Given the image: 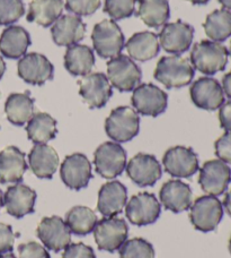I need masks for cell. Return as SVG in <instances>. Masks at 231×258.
I'll use <instances>...</instances> for the list:
<instances>
[{"label": "cell", "mask_w": 231, "mask_h": 258, "mask_svg": "<svg viewBox=\"0 0 231 258\" xmlns=\"http://www.w3.org/2000/svg\"><path fill=\"white\" fill-rule=\"evenodd\" d=\"M161 213V204L155 195L140 192L133 196L126 207L127 218L132 224L142 227L155 223Z\"/></svg>", "instance_id": "12"}, {"label": "cell", "mask_w": 231, "mask_h": 258, "mask_svg": "<svg viewBox=\"0 0 231 258\" xmlns=\"http://www.w3.org/2000/svg\"><path fill=\"white\" fill-rule=\"evenodd\" d=\"M79 94L90 109H100L113 95L112 85L103 73L88 74L78 81Z\"/></svg>", "instance_id": "10"}, {"label": "cell", "mask_w": 231, "mask_h": 258, "mask_svg": "<svg viewBox=\"0 0 231 258\" xmlns=\"http://www.w3.org/2000/svg\"><path fill=\"white\" fill-rule=\"evenodd\" d=\"M130 57L137 61L151 60L159 53L160 44L158 35L149 31L133 34L126 43Z\"/></svg>", "instance_id": "27"}, {"label": "cell", "mask_w": 231, "mask_h": 258, "mask_svg": "<svg viewBox=\"0 0 231 258\" xmlns=\"http://www.w3.org/2000/svg\"><path fill=\"white\" fill-rule=\"evenodd\" d=\"M66 223L72 233L87 236L94 231L97 224V215L87 206H75L66 215Z\"/></svg>", "instance_id": "34"}, {"label": "cell", "mask_w": 231, "mask_h": 258, "mask_svg": "<svg viewBox=\"0 0 231 258\" xmlns=\"http://www.w3.org/2000/svg\"><path fill=\"white\" fill-rule=\"evenodd\" d=\"M163 163L166 172L175 178H189L198 170V158L191 147L175 146L166 152Z\"/></svg>", "instance_id": "14"}, {"label": "cell", "mask_w": 231, "mask_h": 258, "mask_svg": "<svg viewBox=\"0 0 231 258\" xmlns=\"http://www.w3.org/2000/svg\"><path fill=\"white\" fill-rule=\"evenodd\" d=\"M30 45L31 36L22 26H8L0 35V52L8 59H18L25 56Z\"/></svg>", "instance_id": "26"}, {"label": "cell", "mask_w": 231, "mask_h": 258, "mask_svg": "<svg viewBox=\"0 0 231 258\" xmlns=\"http://www.w3.org/2000/svg\"><path fill=\"white\" fill-rule=\"evenodd\" d=\"M128 191L120 181H109L100 187L97 210L105 218H113L120 214L127 204Z\"/></svg>", "instance_id": "22"}, {"label": "cell", "mask_w": 231, "mask_h": 258, "mask_svg": "<svg viewBox=\"0 0 231 258\" xmlns=\"http://www.w3.org/2000/svg\"><path fill=\"white\" fill-rule=\"evenodd\" d=\"M140 129V117L135 109L119 107L110 112L105 121L107 136L118 143H126L135 138Z\"/></svg>", "instance_id": "4"}, {"label": "cell", "mask_w": 231, "mask_h": 258, "mask_svg": "<svg viewBox=\"0 0 231 258\" xmlns=\"http://www.w3.org/2000/svg\"><path fill=\"white\" fill-rule=\"evenodd\" d=\"M131 102L138 113L142 116L157 117L167 109L168 95L158 86L147 83L136 87Z\"/></svg>", "instance_id": "9"}, {"label": "cell", "mask_w": 231, "mask_h": 258, "mask_svg": "<svg viewBox=\"0 0 231 258\" xmlns=\"http://www.w3.org/2000/svg\"><path fill=\"white\" fill-rule=\"evenodd\" d=\"M218 2L222 5L224 9L231 12V0H218Z\"/></svg>", "instance_id": "47"}, {"label": "cell", "mask_w": 231, "mask_h": 258, "mask_svg": "<svg viewBox=\"0 0 231 258\" xmlns=\"http://www.w3.org/2000/svg\"><path fill=\"white\" fill-rule=\"evenodd\" d=\"M86 25L77 15H63L52 25L51 35L55 44L62 47L79 43L85 38Z\"/></svg>", "instance_id": "21"}, {"label": "cell", "mask_w": 231, "mask_h": 258, "mask_svg": "<svg viewBox=\"0 0 231 258\" xmlns=\"http://www.w3.org/2000/svg\"><path fill=\"white\" fill-rule=\"evenodd\" d=\"M229 251H230V254H231V237H230V240H229Z\"/></svg>", "instance_id": "51"}, {"label": "cell", "mask_w": 231, "mask_h": 258, "mask_svg": "<svg viewBox=\"0 0 231 258\" xmlns=\"http://www.w3.org/2000/svg\"><path fill=\"white\" fill-rule=\"evenodd\" d=\"M194 38V29L187 23L177 21L165 24L159 34L160 45L166 52L179 56L191 47Z\"/></svg>", "instance_id": "18"}, {"label": "cell", "mask_w": 231, "mask_h": 258, "mask_svg": "<svg viewBox=\"0 0 231 258\" xmlns=\"http://www.w3.org/2000/svg\"><path fill=\"white\" fill-rule=\"evenodd\" d=\"M230 54H231V45H230Z\"/></svg>", "instance_id": "52"}, {"label": "cell", "mask_w": 231, "mask_h": 258, "mask_svg": "<svg viewBox=\"0 0 231 258\" xmlns=\"http://www.w3.org/2000/svg\"><path fill=\"white\" fill-rule=\"evenodd\" d=\"M26 132L29 140L36 144H46L57 136V120L49 113L38 112L27 122Z\"/></svg>", "instance_id": "32"}, {"label": "cell", "mask_w": 231, "mask_h": 258, "mask_svg": "<svg viewBox=\"0 0 231 258\" xmlns=\"http://www.w3.org/2000/svg\"><path fill=\"white\" fill-rule=\"evenodd\" d=\"M63 8V0H32L26 20L49 27L61 17Z\"/></svg>", "instance_id": "28"}, {"label": "cell", "mask_w": 231, "mask_h": 258, "mask_svg": "<svg viewBox=\"0 0 231 258\" xmlns=\"http://www.w3.org/2000/svg\"><path fill=\"white\" fill-rule=\"evenodd\" d=\"M219 121L221 128H223L227 132H231V100L228 102H224L220 107Z\"/></svg>", "instance_id": "43"}, {"label": "cell", "mask_w": 231, "mask_h": 258, "mask_svg": "<svg viewBox=\"0 0 231 258\" xmlns=\"http://www.w3.org/2000/svg\"><path fill=\"white\" fill-rule=\"evenodd\" d=\"M3 206H4V194L2 190H0V210H2Z\"/></svg>", "instance_id": "50"}, {"label": "cell", "mask_w": 231, "mask_h": 258, "mask_svg": "<svg viewBox=\"0 0 231 258\" xmlns=\"http://www.w3.org/2000/svg\"><path fill=\"white\" fill-rule=\"evenodd\" d=\"M231 182V169L221 160H210L200 170L198 183L202 190L212 196L222 195Z\"/></svg>", "instance_id": "11"}, {"label": "cell", "mask_w": 231, "mask_h": 258, "mask_svg": "<svg viewBox=\"0 0 231 258\" xmlns=\"http://www.w3.org/2000/svg\"><path fill=\"white\" fill-rule=\"evenodd\" d=\"M20 258H51L49 251L35 241L22 243L18 246Z\"/></svg>", "instance_id": "39"}, {"label": "cell", "mask_w": 231, "mask_h": 258, "mask_svg": "<svg viewBox=\"0 0 231 258\" xmlns=\"http://www.w3.org/2000/svg\"><path fill=\"white\" fill-rule=\"evenodd\" d=\"M128 176L139 187L154 186L159 180L163 169L155 155L138 153L127 165Z\"/></svg>", "instance_id": "17"}, {"label": "cell", "mask_w": 231, "mask_h": 258, "mask_svg": "<svg viewBox=\"0 0 231 258\" xmlns=\"http://www.w3.org/2000/svg\"><path fill=\"white\" fill-rule=\"evenodd\" d=\"M119 250L120 258H155L154 246L142 238L127 240Z\"/></svg>", "instance_id": "35"}, {"label": "cell", "mask_w": 231, "mask_h": 258, "mask_svg": "<svg viewBox=\"0 0 231 258\" xmlns=\"http://www.w3.org/2000/svg\"><path fill=\"white\" fill-rule=\"evenodd\" d=\"M92 232L97 247L100 250L114 252L127 241L129 227L123 219L104 218L97 221Z\"/></svg>", "instance_id": "8"}, {"label": "cell", "mask_w": 231, "mask_h": 258, "mask_svg": "<svg viewBox=\"0 0 231 258\" xmlns=\"http://www.w3.org/2000/svg\"><path fill=\"white\" fill-rule=\"evenodd\" d=\"M194 74V68L188 59L174 54L160 59L154 76L167 89H181L191 84Z\"/></svg>", "instance_id": "2"}, {"label": "cell", "mask_w": 231, "mask_h": 258, "mask_svg": "<svg viewBox=\"0 0 231 258\" xmlns=\"http://www.w3.org/2000/svg\"><path fill=\"white\" fill-rule=\"evenodd\" d=\"M15 242V233L11 225L0 222V255L12 252Z\"/></svg>", "instance_id": "42"}, {"label": "cell", "mask_w": 231, "mask_h": 258, "mask_svg": "<svg viewBox=\"0 0 231 258\" xmlns=\"http://www.w3.org/2000/svg\"><path fill=\"white\" fill-rule=\"evenodd\" d=\"M137 3L138 0H105L104 12L115 21L129 18L135 14Z\"/></svg>", "instance_id": "36"}, {"label": "cell", "mask_w": 231, "mask_h": 258, "mask_svg": "<svg viewBox=\"0 0 231 258\" xmlns=\"http://www.w3.org/2000/svg\"><path fill=\"white\" fill-rule=\"evenodd\" d=\"M228 49L223 44L204 40L193 47L191 63L194 69L210 76L224 71L228 63Z\"/></svg>", "instance_id": "1"}, {"label": "cell", "mask_w": 231, "mask_h": 258, "mask_svg": "<svg viewBox=\"0 0 231 258\" xmlns=\"http://www.w3.org/2000/svg\"><path fill=\"white\" fill-rule=\"evenodd\" d=\"M189 3H192L193 5H205L210 2V0H188Z\"/></svg>", "instance_id": "48"}, {"label": "cell", "mask_w": 231, "mask_h": 258, "mask_svg": "<svg viewBox=\"0 0 231 258\" xmlns=\"http://www.w3.org/2000/svg\"><path fill=\"white\" fill-rule=\"evenodd\" d=\"M32 171L38 178L51 179L59 167L57 151L48 144H36L29 154Z\"/></svg>", "instance_id": "25"}, {"label": "cell", "mask_w": 231, "mask_h": 258, "mask_svg": "<svg viewBox=\"0 0 231 258\" xmlns=\"http://www.w3.org/2000/svg\"><path fill=\"white\" fill-rule=\"evenodd\" d=\"M5 72H6V63H5V60L3 57L0 56V80H2Z\"/></svg>", "instance_id": "46"}, {"label": "cell", "mask_w": 231, "mask_h": 258, "mask_svg": "<svg viewBox=\"0 0 231 258\" xmlns=\"http://www.w3.org/2000/svg\"><path fill=\"white\" fill-rule=\"evenodd\" d=\"M159 198L166 210L181 213L192 205V189L181 180H169L161 187Z\"/></svg>", "instance_id": "23"}, {"label": "cell", "mask_w": 231, "mask_h": 258, "mask_svg": "<svg viewBox=\"0 0 231 258\" xmlns=\"http://www.w3.org/2000/svg\"><path fill=\"white\" fill-rule=\"evenodd\" d=\"M96 172L105 179L121 176L127 168V152L115 142H105L94 154Z\"/></svg>", "instance_id": "6"}, {"label": "cell", "mask_w": 231, "mask_h": 258, "mask_svg": "<svg viewBox=\"0 0 231 258\" xmlns=\"http://www.w3.org/2000/svg\"><path fill=\"white\" fill-rule=\"evenodd\" d=\"M223 206H224L225 211H227V213L231 216V189H230V191L224 197Z\"/></svg>", "instance_id": "45"}, {"label": "cell", "mask_w": 231, "mask_h": 258, "mask_svg": "<svg viewBox=\"0 0 231 258\" xmlns=\"http://www.w3.org/2000/svg\"><path fill=\"white\" fill-rule=\"evenodd\" d=\"M36 192L24 183L7 188L4 195V205L8 214L16 219H22L25 215L34 212Z\"/></svg>", "instance_id": "20"}, {"label": "cell", "mask_w": 231, "mask_h": 258, "mask_svg": "<svg viewBox=\"0 0 231 258\" xmlns=\"http://www.w3.org/2000/svg\"><path fill=\"white\" fill-rule=\"evenodd\" d=\"M205 34L214 42H223L231 36V12L216 9L207 15L203 24Z\"/></svg>", "instance_id": "33"}, {"label": "cell", "mask_w": 231, "mask_h": 258, "mask_svg": "<svg viewBox=\"0 0 231 258\" xmlns=\"http://www.w3.org/2000/svg\"><path fill=\"white\" fill-rule=\"evenodd\" d=\"M222 218L223 206L216 196H201L191 205L189 220L193 227L201 232L214 231Z\"/></svg>", "instance_id": "5"}, {"label": "cell", "mask_w": 231, "mask_h": 258, "mask_svg": "<svg viewBox=\"0 0 231 258\" xmlns=\"http://www.w3.org/2000/svg\"><path fill=\"white\" fill-rule=\"evenodd\" d=\"M5 112L13 125H25L34 114V100L31 98L29 92L13 93L8 96L5 103Z\"/></svg>", "instance_id": "30"}, {"label": "cell", "mask_w": 231, "mask_h": 258, "mask_svg": "<svg viewBox=\"0 0 231 258\" xmlns=\"http://www.w3.org/2000/svg\"><path fill=\"white\" fill-rule=\"evenodd\" d=\"M193 103L197 108L214 111L224 103V92L220 83L211 77H201L189 90Z\"/></svg>", "instance_id": "16"}, {"label": "cell", "mask_w": 231, "mask_h": 258, "mask_svg": "<svg viewBox=\"0 0 231 258\" xmlns=\"http://www.w3.org/2000/svg\"><path fill=\"white\" fill-rule=\"evenodd\" d=\"M222 90L225 95L231 99V72L225 74L222 78Z\"/></svg>", "instance_id": "44"}, {"label": "cell", "mask_w": 231, "mask_h": 258, "mask_svg": "<svg viewBox=\"0 0 231 258\" xmlns=\"http://www.w3.org/2000/svg\"><path fill=\"white\" fill-rule=\"evenodd\" d=\"M27 170L25 153L16 146L0 151V182L17 183L23 180Z\"/></svg>", "instance_id": "24"}, {"label": "cell", "mask_w": 231, "mask_h": 258, "mask_svg": "<svg viewBox=\"0 0 231 258\" xmlns=\"http://www.w3.org/2000/svg\"><path fill=\"white\" fill-rule=\"evenodd\" d=\"M36 234L44 247L55 252L64 249L71 241L70 229L59 216L43 218L36 229Z\"/></svg>", "instance_id": "15"}, {"label": "cell", "mask_w": 231, "mask_h": 258, "mask_svg": "<svg viewBox=\"0 0 231 258\" xmlns=\"http://www.w3.org/2000/svg\"><path fill=\"white\" fill-rule=\"evenodd\" d=\"M95 64L92 50L84 44L68 47L64 54V67L73 76H86L90 74Z\"/></svg>", "instance_id": "29"}, {"label": "cell", "mask_w": 231, "mask_h": 258, "mask_svg": "<svg viewBox=\"0 0 231 258\" xmlns=\"http://www.w3.org/2000/svg\"><path fill=\"white\" fill-rule=\"evenodd\" d=\"M0 258H17V257L14 255L13 252H6V254L0 255Z\"/></svg>", "instance_id": "49"}, {"label": "cell", "mask_w": 231, "mask_h": 258, "mask_svg": "<svg viewBox=\"0 0 231 258\" xmlns=\"http://www.w3.org/2000/svg\"><path fill=\"white\" fill-rule=\"evenodd\" d=\"M91 40L97 54L105 59L119 56L126 47V39L121 29L112 20H105L96 24Z\"/></svg>", "instance_id": "3"}, {"label": "cell", "mask_w": 231, "mask_h": 258, "mask_svg": "<svg viewBox=\"0 0 231 258\" xmlns=\"http://www.w3.org/2000/svg\"><path fill=\"white\" fill-rule=\"evenodd\" d=\"M25 14L22 0H0V25H12Z\"/></svg>", "instance_id": "37"}, {"label": "cell", "mask_w": 231, "mask_h": 258, "mask_svg": "<svg viewBox=\"0 0 231 258\" xmlns=\"http://www.w3.org/2000/svg\"><path fill=\"white\" fill-rule=\"evenodd\" d=\"M137 16L147 26L158 29L166 24L170 16L169 0H138Z\"/></svg>", "instance_id": "31"}, {"label": "cell", "mask_w": 231, "mask_h": 258, "mask_svg": "<svg viewBox=\"0 0 231 258\" xmlns=\"http://www.w3.org/2000/svg\"><path fill=\"white\" fill-rule=\"evenodd\" d=\"M61 258H96L94 249L82 242L70 243L64 248Z\"/></svg>", "instance_id": "41"}, {"label": "cell", "mask_w": 231, "mask_h": 258, "mask_svg": "<svg viewBox=\"0 0 231 258\" xmlns=\"http://www.w3.org/2000/svg\"><path fill=\"white\" fill-rule=\"evenodd\" d=\"M215 155L224 163L231 164V132H225L214 143Z\"/></svg>", "instance_id": "40"}, {"label": "cell", "mask_w": 231, "mask_h": 258, "mask_svg": "<svg viewBox=\"0 0 231 258\" xmlns=\"http://www.w3.org/2000/svg\"><path fill=\"white\" fill-rule=\"evenodd\" d=\"M100 7V0H66V8L78 16L92 15Z\"/></svg>", "instance_id": "38"}, {"label": "cell", "mask_w": 231, "mask_h": 258, "mask_svg": "<svg viewBox=\"0 0 231 258\" xmlns=\"http://www.w3.org/2000/svg\"><path fill=\"white\" fill-rule=\"evenodd\" d=\"M18 76L32 85H43L53 78L54 67L49 59L41 53H27L17 66Z\"/></svg>", "instance_id": "19"}, {"label": "cell", "mask_w": 231, "mask_h": 258, "mask_svg": "<svg viewBox=\"0 0 231 258\" xmlns=\"http://www.w3.org/2000/svg\"><path fill=\"white\" fill-rule=\"evenodd\" d=\"M60 177L64 185L73 190H80L91 179V165L87 156L73 153L66 156L60 168Z\"/></svg>", "instance_id": "13"}, {"label": "cell", "mask_w": 231, "mask_h": 258, "mask_svg": "<svg viewBox=\"0 0 231 258\" xmlns=\"http://www.w3.org/2000/svg\"><path fill=\"white\" fill-rule=\"evenodd\" d=\"M107 78L120 92H130L140 84L142 72L130 57L119 54L107 62Z\"/></svg>", "instance_id": "7"}]
</instances>
